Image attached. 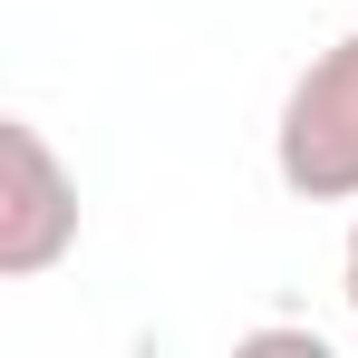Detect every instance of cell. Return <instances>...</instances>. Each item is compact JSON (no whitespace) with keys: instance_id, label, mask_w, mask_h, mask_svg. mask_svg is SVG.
I'll list each match as a JSON object with an SVG mask.
<instances>
[{"instance_id":"6da1fadb","label":"cell","mask_w":358,"mask_h":358,"mask_svg":"<svg viewBox=\"0 0 358 358\" xmlns=\"http://www.w3.org/2000/svg\"><path fill=\"white\" fill-rule=\"evenodd\" d=\"M271 165L300 203H358V29L329 39L291 78L281 126H271Z\"/></svg>"},{"instance_id":"7a4b0ae2","label":"cell","mask_w":358,"mask_h":358,"mask_svg":"<svg viewBox=\"0 0 358 358\" xmlns=\"http://www.w3.org/2000/svg\"><path fill=\"white\" fill-rule=\"evenodd\" d=\"M78 252V175L29 117H0V281H39Z\"/></svg>"},{"instance_id":"3957f363","label":"cell","mask_w":358,"mask_h":358,"mask_svg":"<svg viewBox=\"0 0 358 358\" xmlns=\"http://www.w3.org/2000/svg\"><path fill=\"white\" fill-rule=\"evenodd\" d=\"M339 291H349V310H358V223H349V252H339Z\"/></svg>"}]
</instances>
